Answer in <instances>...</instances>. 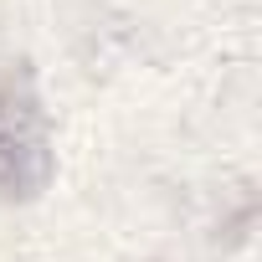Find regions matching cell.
Masks as SVG:
<instances>
[{
	"label": "cell",
	"mask_w": 262,
	"mask_h": 262,
	"mask_svg": "<svg viewBox=\"0 0 262 262\" xmlns=\"http://www.w3.org/2000/svg\"><path fill=\"white\" fill-rule=\"evenodd\" d=\"M36 155V118L31 103L16 93V82H0V185H26L21 160Z\"/></svg>",
	"instance_id": "6da1fadb"
}]
</instances>
